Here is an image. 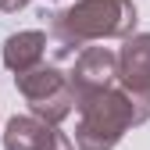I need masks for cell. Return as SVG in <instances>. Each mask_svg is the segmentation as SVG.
<instances>
[{"mask_svg":"<svg viewBox=\"0 0 150 150\" xmlns=\"http://www.w3.org/2000/svg\"><path fill=\"white\" fill-rule=\"evenodd\" d=\"M150 118V86H107L79 100V150H111L129 125Z\"/></svg>","mask_w":150,"mask_h":150,"instance_id":"1","label":"cell"},{"mask_svg":"<svg viewBox=\"0 0 150 150\" xmlns=\"http://www.w3.org/2000/svg\"><path fill=\"white\" fill-rule=\"evenodd\" d=\"M132 25H136L132 0H79L68 11L54 14V32L61 47L104 40V36H125L132 32Z\"/></svg>","mask_w":150,"mask_h":150,"instance_id":"2","label":"cell"},{"mask_svg":"<svg viewBox=\"0 0 150 150\" xmlns=\"http://www.w3.org/2000/svg\"><path fill=\"white\" fill-rule=\"evenodd\" d=\"M14 86L22 89V97L32 104V111L40 115L43 122H61L71 115L75 107V89H71V79L57 68H36V71H25V75H14Z\"/></svg>","mask_w":150,"mask_h":150,"instance_id":"3","label":"cell"},{"mask_svg":"<svg viewBox=\"0 0 150 150\" xmlns=\"http://www.w3.org/2000/svg\"><path fill=\"white\" fill-rule=\"evenodd\" d=\"M115 75H118V54H111L104 47H89L79 54V61L71 68V89H75V107L79 100L93 97L107 86H115Z\"/></svg>","mask_w":150,"mask_h":150,"instance_id":"4","label":"cell"},{"mask_svg":"<svg viewBox=\"0 0 150 150\" xmlns=\"http://www.w3.org/2000/svg\"><path fill=\"white\" fill-rule=\"evenodd\" d=\"M7 150H75L50 122L40 118H11L4 132Z\"/></svg>","mask_w":150,"mask_h":150,"instance_id":"5","label":"cell"},{"mask_svg":"<svg viewBox=\"0 0 150 150\" xmlns=\"http://www.w3.org/2000/svg\"><path fill=\"white\" fill-rule=\"evenodd\" d=\"M43 54H47V32H40V29L14 32L4 43V64L14 75H25V71H36L43 64Z\"/></svg>","mask_w":150,"mask_h":150,"instance_id":"6","label":"cell"},{"mask_svg":"<svg viewBox=\"0 0 150 150\" xmlns=\"http://www.w3.org/2000/svg\"><path fill=\"white\" fill-rule=\"evenodd\" d=\"M118 75L125 86H150V32L132 36L118 54Z\"/></svg>","mask_w":150,"mask_h":150,"instance_id":"7","label":"cell"},{"mask_svg":"<svg viewBox=\"0 0 150 150\" xmlns=\"http://www.w3.org/2000/svg\"><path fill=\"white\" fill-rule=\"evenodd\" d=\"M29 0H0V11H18V7H25Z\"/></svg>","mask_w":150,"mask_h":150,"instance_id":"8","label":"cell"}]
</instances>
